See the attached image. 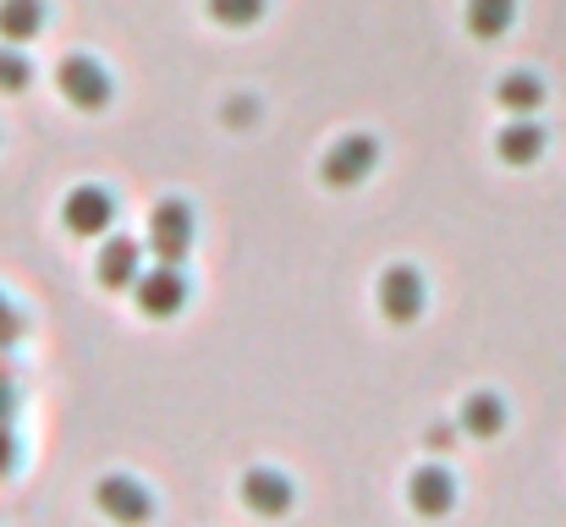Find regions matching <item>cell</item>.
Returning <instances> with one entry per match:
<instances>
[{
	"instance_id": "obj_6",
	"label": "cell",
	"mask_w": 566,
	"mask_h": 527,
	"mask_svg": "<svg viewBox=\"0 0 566 527\" xmlns=\"http://www.w3.org/2000/svg\"><path fill=\"white\" fill-rule=\"evenodd\" d=\"M379 166V138L375 133H347L331 155H325V181L331 187H358V181H369Z\"/></svg>"
},
{
	"instance_id": "obj_11",
	"label": "cell",
	"mask_w": 566,
	"mask_h": 527,
	"mask_svg": "<svg viewBox=\"0 0 566 527\" xmlns=\"http://www.w3.org/2000/svg\"><path fill=\"white\" fill-rule=\"evenodd\" d=\"M545 127L534 122V116H512L501 133H495V155L506 160V166H534L539 155H545Z\"/></svg>"
},
{
	"instance_id": "obj_13",
	"label": "cell",
	"mask_w": 566,
	"mask_h": 527,
	"mask_svg": "<svg viewBox=\"0 0 566 527\" xmlns=\"http://www.w3.org/2000/svg\"><path fill=\"white\" fill-rule=\"evenodd\" d=\"M468 434H479V440H495L501 429H506V401L495 396V390H473L468 401H462V418H457Z\"/></svg>"
},
{
	"instance_id": "obj_16",
	"label": "cell",
	"mask_w": 566,
	"mask_h": 527,
	"mask_svg": "<svg viewBox=\"0 0 566 527\" xmlns=\"http://www.w3.org/2000/svg\"><path fill=\"white\" fill-rule=\"evenodd\" d=\"M28 83H33V61H28V50L0 39V94H22Z\"/></svg>"
},
{
	"instance_id": "obj_2",
	"label": "cell",
	"mask_w": 566,
	"mask_h": 527,
	"mask_svg": "<svg viewBox=\"0 0 566 527\" xmlns=\"http://www.w3.org/2000/svg\"><path fill=\"white\" fill-rule=\"evenodd\" d=\"M55 88L66 94V105H77V110H105L111 105V66L99 61V55H66L61 66H55Z\"/></svg>"
},
{
	"instance_id": "obj_8",
	"label": "cell",
	"mask_w": 566,
	"mask_h": 527,
	"mask_svg": "<svg viewBox=\"0 0 566 527\" xmlns=\"http://www.w3.org/2000/svg\"><path fill=\"white\" fill-rule=\"evenodd\" d=\"M94 270H99V281H105V286L133 292V286H138V275L149 270V264H144V242H138V236L111 231V236L99 242V264H94Z\"/></svg>"
},
{
	"instance_id": "obj_5",
	"label": "cell",
	"mask_w": 566,
	"mask_h": 527,
	"mask_svg": "<svg viewBox=\"0 0 566 527\" xmlns=\"http://www.w3.org/2000/svg\"><path fill=\"white\" fill-rule=\"evenodd\" d=\"M423 303H429V281H423L418 264H390L379 275V308H385L390 325H412L423 314Z\"/></svg>"
},
{
	"instance_id": "obj_19",
	"label": "cell",
	"mask_w": 566,
	"mask_h": 527,
	"mask_svg": "<svg viewBox=\"0 0 566 527\" xmlns=\"http://www.w3.org/2000/svg\"><path fill=\"white\" fill-rule=\"evenodd\" d=\"M457 429H462V423H457ZM457 429H446V423H434V429H429V445H434V451H446V445H457Z\"/></svg>"
},
{
	"instance_id": "obj_1",
	"label": "cell",
	"mask_w": 566,
	"mask_h": 527,
	"mask_svg": "<svg viewBox=\"0 0 566 527\" xmlns=\"http://www.w3.org/2000/svg\"><path fill=\"white\" fill-rule=\"evenodd\" d=\"M133 303H138V314H149V319L182 314V308H188V270H182L177 259H155V264L138 275Z\"/></svg>"
},
{
	"instance_id": "obj_7",
	"label": "cell",
	"mask_w": 566,
	"mask_h": 527,
	"mask_svg": "<svg viewBox=\"0 0 566 527\" xmlns=\"http://www.w3.org/2000/svg\"><path fill=\"white\" fill-rule=\"evenodd\" d=\"M242 506L253 517H286L297 506V489H292V478L281 467H248L242 473Z\"/></svg>"
},
{
	"instance_id": "obj_10",
	"label": "cell",
	"mask_w": 566,
	"mask_h": 527,
	"mask_svg": "<svg viewBox=\"0 0 566 527\" xmlns=\"http://www.w3.org/2000/svg\"><path fill=\"white\" fill-rule=\"evenodd\" d=\"M407 506H412L418 517H446V512L457 506V478H451V467H418V473L407 478Z\"/></svg>"
},
{
	"instance_id": "obj_14",
	"label": "cell",
	"mask_w": 566,
	"mask_h": 527,
	"mask_svg": "<svg viewBox=\"0 0 566 527\" xmlns=\"http://www.w3.org/2000/svg\"><path fill=\"white\" fill-rule=\"evenodd\" d=\"M495 99H501V110H512V116H534V110L545 105V83H539V72H506V77L495 83Z\"/></svg>"
},
{
	"instance_id": "obj_15",
	"label": "cell",
	"mask_w": 566,
	"mask_h": 527,
	"mask_svg": "<svg viewBox=\"0 0 566 527\" xmlns=\"http://www.w3.org/2000/svg\"><path fill=\"white\" fill-rule=\"evenodd\" d=\"M517 22V0H468V33L473 39H501Z\"/></svg>"
},
{
	"instance_id": "obj_20",
	"label": "cell",
	"mask_w": 566,
	"mask_h": 527,
	"mask_svg": "<svg viewBox=\"0 0 566 527\" xmlns=\"http://www.w3.org/2000/svg\"><path fill=\"white\" fill-rule=\"evenodd\" d=\"M6 336H17V314H11V303L0 297V341H6Z\"/></svg>"
},
{
	"instance_id": "obj_12",
	"label": "cell",
	"mask_w": 566,
	"mask_h": 527,
	"mask_svg": "<svg viewBox=\"0 0 566 527\" xmlns=\"http://www.w3.org/2000/svg\"><path fill=\"white\" fill-rule=\"evenodd\" d=\"M44 22H50L44 0H0V39H6V44H28V39H39Z\"/></svg>"
},
{
	"instance_id": "obj_4",
	"label": "cell",
	"mask_w": 566,
	"mask_h": 527,
	"mask_svg": "<svg viewBox=\"0 0 566 527\" xmlns=\"http://www.w3.org/2000/svg\"><path fill=\"white\" fill-rule=\"evenodd\" d=\"M61 220H66L72 236H111L116 231V198H111V187H99V181L72 187L66 203H61Z\"/></svg>"
},
{
	"instance_id": "obj_18",
	"label": "cell",
	"mask_w": 566,
	"mask_h": 527,
	"mask_svg": "<svg viewBox=\"0 0 566 527\" xmlns=\"http://www.w3.org/2000/svg\"><path fill=\"white\" fill-rule=\"evenodd\" d=\"M259 116V105L253 99H237V105H226V122H253Z\"/></svg>"
},
{
	"instance_id": "obj_17",
	"label": "cell",
	"mask_w": 566,
	"mask_h": 527,
	"mask_svg": "<svg viewBox=\"0 0 566 527\" xmlns=\"http://www.w3.org/2000/svg\"><path fill=\"white\" fill-rule=\"evenodd\" d=\"M270 11V0H209V17L220 28H253Z\"/></svg>"
},
{
	"instance_id": "obj_3",
	"label": "cell",
	"mask_w": 566,
	"mask_h": 527,
	"mask_svg": "<svg viewBox=\"0 0 566 527\" xmlns=\"http://www.w3.org/2000/svg\"><path fill=\"white\" fill-rule=\"evenodd\" d=\"M149 253L155 259H188L192 236H198V220H192V203L188 198H160L155 214H149Z\"/></svg>"
},
{
	"instance_id": "obj_9",
	"label": "cell",
	"mask_w": 566,
	"mask_h": 527,
	"mask_svg": "<svg viewBox=\"0 0 566 527\" xmlns=\"http://www.w3.org/2000/svg\"><path fill=\"white\" fill-rule=\"evenodd\" d=\"M94 500H99V512L116 517V523H149V517H155L149 484H138V478H127V473H111V478L94 489Z\"/></svg>"
}]
</instances>
